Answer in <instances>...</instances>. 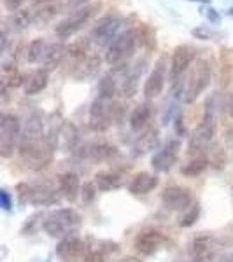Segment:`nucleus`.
<instances>
[{
	"label": "nucleus",
	"instance_id": "f257e3e1",
	"mask_svg": "<svg viewBox=\"0 0 233 262\" xmlns=\"http://www.w3.org/2000/svg\"><path fill=\"white\" fill-rule=\"evenodd\" d=\"M18 150L21 159L32 170H41L46 164H49L53 152L56 149L51 145L48 137H46L44 121H42L41 114H32L25 122Z\"/></svg>",
	"mask_w": 233,
	"mask_h": 262
},
{
	"label": "nucleus",
	"instance_id": "f03ea898",
	"mask_svg": "<svg viewBox=\"0 0 233 262\" xmlns=\"http://www.w3.org/2000/svg\"><path fill=\"white\" fill-rule=\"evenodd\" d=\"M212 81V65L205 58H198L181 79V98L184 103H195ZM177 82V84H179Z\"/></svg>",
	"mask_w": 233,
	"mask_h": 262
},
{
	"label": "nucleus",
	"instance_id": "7ed1b4c3",
	"mask_svg": "<svg viewBox=\"0 0 233 262\" xmlns=\"http://www.w3.org/2000/svg\"><path fill=\"white\" fill-rule=\"evenodd\" d=\"M216 131H218V119H216V96H210L205 101V111H203V117L200 124L195 128V131L189 137V150L193 154H202L210 147Z\"/></svg>",
	"mask_w": 233,
	"mask_h": 262
},
{
	"label": "nucleus",
	"instance_id": "20e7f679",
	"mask_svg": "<svg viewBox=\"0 0 233 262\" xmlns=\"http://www.w3.org/2000/svg\"><path fill=\"white\" fill-rule=\"evenodd\" d=\"M44 229L51 238H69L75 236V232L81 229V215L72 208H62L49 213L42 222Z\"/></svg>",
	"mask_w": 233,
	"mask_h": 262
},
{
	"label": "nucleus",
	"instance_id": "39448f33",
	"mask_svg": "<svg viewBox=\"0 0 233 262\" xmlns=\"http://www.w3.org/2000/svg\"><path fill=\"white\" fill-rule=\"evenodd\" d=\"M135 48H137V35H135V32L133 30L121 32L120 35L111 42L107 51H105L104 60L107 65H111L112 69L128 65V60L133 56Z\"/></svg>",
	"mask_w": 233,
	"mask_h": 262
},
{
	"label": "nucleus",
	"instance_id": "423d86ee",
	"mask_svg": "<svg viewBox=\"0 0 233 262\" xmlns=\"http://www.w3.org/2000/svg\"><path fill=\"white\" fill-rule=\"evenodd\" d=\"M21 122L14 114H2L0 117V158L9 159L16 149H20Z\"/></svg>",
	"mask_w": 233,
	"mask_h": 262
},
{
	"label": "nucleus",
	"instance_id": "0eeeda50",
	"mask_svg": "<svg viewBox=\"0 0 233 262\" xmlns=\"http://www.w3.org/2000/svg\"><path fill=\"white\" fill-rule=\"evenodd\" d=\"M96 9H100V2L99 4H86V6L74 9L67 18H63L60 23L54 27V33H56L60 39H67L72 37L74 33H77L88 21L91 19V16L95 14Z\"/></svg>",
	"mask_w": 233,
	"mask_h": 262
},
{
	"label": "nucleus",
	"instance_id": "6e6552de",
	"mask_svg": "<svg viewBox=\"0 0 233 262\" xmlns=\"http://www.w3.org/2000/svg\"><path fill=\"white\" fill-rule=\"evenodd\" d=\"M116 112H118V105L114 103V100L99 96V98L93 101L90 108V128L93 131L109 129L114 124V121H116Z\"/></svg>",
	"mask_w": 233,
	"mask_h": 262
},
{
	"label": "nucleus",
	"instance_id": "1a4fd4ad",
	"mask_svg": "<svg viewBox=\"0 0 233 262\" xmlns=\"http://www.w3.org/2000/svg\"><path fill=\"white\" fill-rule=\"evenodd\" d=\"M123 25V18L118 14H107L96 21L90 33V40L99 46H111V42L120 35V28Z\"/></svg>",
	"mask_w": 233,
	"mask_h": 262
},
{
	"label": "nucleus",
	"instance_id": "9d476101",
	"mask_svg": "<svg viewBox=\"0 0 233 262\" xmlns=\"http://www.w3.org/2000/svg\"><path fill=\"white\" fill-rule=\"evenodd\" d=\"M197 61V49L189 44L177 46L172 53L170 60V81L177 84L186 75V72L191 69V65Z\"/></svg>",
	"mask_w": 233,
	"mask_h": 262
},
{
	"label": "nucleus",
	"instance_id": "9b49d317",
	"mask_svg": "<svg viewBox=\"0 0 233 262\" xmlns=\"http://www.w3.org/2000/svg\"><path fill=\"white\" fill-rule=\"evenodd\" d=\"M167 72H168V58L162 56L154 63V69L151 70L149 77L144 82V96L146 100H152L162 95L165 82H167Z\"/></svg>",
	"mask_w": 233,
	"mask_h": 262
},
{
	"label": "nucleus",
	"instance_id": "f8f14e48",
	"mask_svg": "<svg viewBox=\"0 0 233 262\" xmlns=\"http://www.w3.org/2000/svg\"><path fill=\"white\" fill-rule=\"evenodd\" d=\"M88 250H90V247L77 236L63 238L56 245V255L62 262H84Z\"/></svg>",
	"mask_w": 233,
	"mask_h": 262
},
{
	"label": "nucleus",
	"instance_id": "ddd939ff",
	"mask_svg": "<svg viewBox=\"0 0 233 262\" xmlns=\"http://www.w3.org/2000/svg\"><path fill=\"white\" fill-rule=\"evenodd\" d=\"M162 201L165 208L172 210V212H184L191 206L193 194L188 187H183V185H168L162 192Z\"/></svg>",
	"mask_w": 233,
	"mask_h": 262
},
{
	"label": "nucleus",
	"instance_id": "4468645a",
	"mask_svg": "<svg viewBox=\"0 0 233 262\" xmlns=\"http://www.w3.org/2000/svg\"><path fill=\"white\" fill-rule=\"evenodd\" d=\"M179 149L181 145L177 140L167 142L158 152H154V156L151 158V166L160 173L170 171L177 164V159H179Z\"/></svg>",
	"mask_w": 233,
	"mask_h": 262
},
{
	"label": "nucleus",
	"instance_id": "2eb2a0df",
	"mask_svg": "<svg viewBox=\"0 0 233 262\" xmlns=\"http://www.w3.org/2000/svg\"><path fill=\"white\" fill-rule=\"evenodd\" d=\"M168 243L167 236L162 234L160 231L149 229V231H142L141 234H137L133 242V247L141 255H152L158 250H162L165 245Z\"/></svg>",
	"mask_w": 233,
	"mask_h": 262
},
{
	"label": "nucleus",
	"instance_id": "dca6fc26",
	"mask_svg": "<svg viewBox=\"0 0 233 262\" xmlns=\"http://www.w3.org/2000/svg\"><path fill=\"white\" fill-rule=\"evenodd\" d=\"M90 39H81V40H75L72 42L70 46H67V65H69V72L74 75V72L81 67V63L90 56Z\"/></svg>",
	"mask_w": 233,
	"mask_h": 262
},
{
	"label": "nucleus",
	"instance_id": "f3484780",
	"mask_svg": "<svg viewBox=\"0 0 233 262\" xmlns=\"http://www.w3.org/2000/svg\"><path fill=\"white\" fill-rule=\"evenodd\" d=\"M146 58L144 60H139L133 67H130L128 72L125 75V81L121 84V95L125 98H133L139 91V82H141V77L144 74V69H146Z\"/></svg>",
	"mask_w": 233,
	"mask_h": 262
},
{
	"label": "nucleus",
	"instance_id": "a211bd4d",
	"mask_svg": "<svg viewBox=\"0 0 233 262\" xmlns=\"http://www.w3.org/2000/svg\"><path fill=\"white\" fill-rule=\"evenodd\" d=\"M60 191H56V187H53L51 184H35L30 185V201L35 206H46V205H54L60 200Z\"/></svg>",
	"mask_w": 233,
	"mask_h": 262
},
{
	"label": "nucleus",
	"instance_id": "6ab92c4d",
	"mask_svg": "<svg viewBox=\"0 0 233 262\" xmlns=\"http://www.w3.org/2000/svg\"><path fill=\"white\" fill-rule=\"evenodd\" d=\"M216 252H218V247H216L214 239L210 238V236H198V238L193 239L191 260L214 262L216 260Z\"/></svg>",
	"mask_w": 233,
	"mask_h": 262
},
{
	"label": "nucleus",
	"instance_id": "aec40b11",
	"mask_svg": "<svg viewBox=\"0 0 233 262\" xmlns=\"http://www.w3.org/2000/svg\"><path fill=\"white\" fill-rule=\"evenodd\" d=\"M158 142H160V131H158V128H146L137 137V140L133 142V145H132L133 152H132V154L135 156V158L147 154V152H151V150L156 149Z\"/></svg>",
	"mask_w": 233,
	"mask_h": 262
},
{
	"label": "nucleus",
	"instance_id": "412c9836",
	"mask_svg": "<svg viewBox=\"0 0 233 262\" xmlns=\"http://www.w3.org/2000/svg\"><path fill=\"white\" fill-rule=\"evenodd\" d=\"M58 191L67 201L74 203L77 200L79 191H81V184H79V177L74 171H65L58 175Z\"/></svg>",
	"mask_w": 233,
	"mask_h": 262
},
{
	"label": "nucleus",
	"instance_id": "4be33fe9",
	"mask_svg": "<svg viewBox=\"0 0 233 262\" xmlns=\"http://www.w3.org/2000/svg\"><path fill=\"white\" fill-rule=\"evenodd\" d=\"M160 184V179L152 173L141 171L133 177L132 182L128 184V191L135 194V196H142V194H149L151 191H154Z\"/></svg>",
	"mask_w": 233,
	"mask_h": 262
},
{
	"label": "nucleus",
	"instance_id": "5701e85b",
	"mask_svg": "<svg viewBox=\"0 0 233 262\" xmlns=\"http://www.w3.org/2000/svg\"><path fill=\"white\" fill-rule=\"evenodd\" d=\"M0 81H2V90L6 91L7 88H18L21 84H25L27 79L21 75L18 69V63L14 60L4 61L2 63V74H0Z\"/></svg>",
	"mask_w": 233,
	"mask_h": 262
},
{
	"label": "nucleus",
	"instance_id": "b1692460",
	"mask_svg": "<svg viewBox=\"0 0 233 262\" xmlns=\"http://www.w3.org/2000/svg\"><path fill=\"white\" fill-rule=\"evenodd\" d=\"M48 82H49V70H46V69L33 70L23 84L25 95L33 96V95H37V93L44 91L46 86H48Z\"/></svg>",
	"mask_w": 233,
	"mask_h": 262
},
{
	"label": "nucleus",
	"instance_id": "393cba45",
	"mask_svg": "<svg viewBox=\"0 0 233 262\" xmlns=\"http://www.w3.org/2000/svg\"><path fill=\"white\" fill-rule=\"evenodd\" d=\"M152 117V107L149 101H144V103H139L137 107L133 108L132 114H130V128L133 131H144L147 126V122L151 121Z\"/></svg>",
	"mask_w": 233,
	"mask_h": 262
},
{
	"label": "nucleus",
	"instance_id": "a878e982",
	"mask_svg": "<svg viewBox=\"0 0 233 262\" xmlns=\"http://www.w3.org/2000/svg\"><path fill=\"white\" fill-rule=\"evenodd\" d=\"M67 58V46L62 44V42H54L51 44L48 49H46V54L42 58L44 61V69L46 70H53V69H58Z\"/></svg>",
	"mask_w": 233,
	"mask_h": 262
},
{
	"label": "nucleus",
	"instance_id": "bb28decb",
	"mask_svg": "<svg viewBox=\"0 0 233 262\" xmlns=\"http://www.w3.org/2000/svg\"><path fill=\"white\" fill-rule=\"evenodd\" d=\"M33 19H35V16L30 9H18L16 12H11L6 28H9L11 32H21L30 27Z\"/></svg>",
	"mask_w": 233,
	"mask_h": 262
},
{
	"label": "nucleus",
	"instance_id": "cd10ccee",
	"mask_svg": "<svg viewBox=\"0 0 233 262\" xmlns=\"http://www.w3.org/2000/svg\"><path fill=\"white\" fill-rule=\"evenodd\" d=\"M100 65H102V58L96 56V54H90V56L81 63V67L74 72L72 77L77 79V81H86V79L95 77L100 70Z\"/></svg>",
	"mask_w": 233,
	"mask_h": 262
},
{
	"label": "nucleus",
	"instance_id": "c85d7f7f",
	"mask_svg": "<svg viewBox=\"0 0 233 262\" xmlns=\"http://www.w3.org/2000/svg\"><path fill=\"white\" fill-rule=\"evenodd\" d=\"M88 156L93 159V161H109L114 156H118V149L111 143H93V145L88 147Z\"/></svg>",
	"mask_w": 233,
	"mask_h": 262
},
{
	"label": "nucleus",
	"instance_id": "c756f323",
	"mask_svg": "<svg viewBox=\"0 0 233 262\" xmlns=\"http://www.w3.org/2000/svg\"><path fill=\"white\" fill-rule=\"evenodd\" d=\"M77 142H79V135H77L75 126L70 124V122L62 124L60 133H58V143H62L63 149H65V150H75Z\"/></svg>",
	"mask_w": 233,
	"mask_h": 262
},
{
	"label": "nucleus",
	"instance_id": "7c9ffc66",
	"mask_svg": "<svg viewBox=\"0 0 233 262\" xmlns=\"http://www.w3.org/2000/svg\"><path fill=\"white\" fill-rule=\"evenodd\" d=\"M123 184L121 177L114 171H100L95 175V185L100 191H112V189H120Z\"/></svg>",
	"mask_w": 233,
	"mask_h": 262
},
{
	"label": "nucleus",
	"instance_id": "2f4dec72",
	"mask_svg": "<svg viewBox=\"0 0 233 262\" xmlns=\"http://www.w3.org/2000/svg\"><path fill=\"white\" fill-rule=\"evenodd\" d=\"M46 44L42 39H33L30 44L27 46V51H25V58H27L28 63H37L44 58L46 54Z\"/></svg>",
	"mask_w": 233,
	"mask_h": 262
},
{
	"label": "nucleus",
	"instance_id": "473e14b6",
	"mask_svg": "<svg viewBox=\"0 0 233 262\" xmlns=\"http://www.w3.org/2000/svg\"><path fill=\"white\" fill-rule=\"evenodd\" d=\"M207 166H209V159H207L205 156L198 154L197 158H193L188 164H184L181 171H183L184 175H188V177H197V175H200V173L205 170Z\"/></svg>",
	"mask_w": 233,
	"mask_h": 262
},
{
	"label": "nucleus",
	"instance_id": "72a5a7b5",
	"mask_svg": "<svg viewBox=\"0 0 233 262\" xmlns=\"http://www.w3.org/2000/svg\"><path fill=\"white\" fill-rule=\"evenodd\" d=\"M198 215H200V206H198V205H191L188 210H184L183 215H181L179 226H181V227H189V226H193V224L197 222Z\"/></svg>",
	"mask_w": 233,
	"mask_h": 262
},
{
	"label": "nucleus",
	"instance_id": "f704fd0d",
	"mask_svg": "<svg viewBox=\"0 0 233 262\" xmlns=\"http://www.w3.org/2000/svg\"><path fill=\"white\" fill-rule=\"evenodd\" d=\"M193 35L198 37V39H202V40H214V39H219L221 33L212 32V30H209V28H195Z\"/></svg>",
	"mask_w": 233,
	"mask_h": 262
},
{
	"label": "nucleus",
	"instance_id": "c9c22d12",
	"mask_svg": "<svg viewBox=\"0 0 233 262\" xmlns=\"http://www.w3.org/2000/svg\"><path fill=\"white\" fill-rule=\"evenodd\" d=\"M95 187L96 185L95 184H86L84 185V189H83V200L84 201H91L93 198H95Z\"/></svg>",
	"mask_w": 233,
	"mask_h": 262
},
{
	"label": "nucleus",
	"instance_id": "e433bc0d",
	"mask_svg": "<svg viewBox=\"0 0 233 262\" xmlns=\"http://www.w3.org/2000/svg\"><path fill=\"white\" fill-rule=\"evenodd\" d=\"M25 0H4V6H6L7 11L11 12H16L18 9H21V4H23Z\"/></svg>",
	"mask_w": 233,
	"mask_h": 262
},
{
	"label": "nucleus",
	"instance_id": "4c0bfd02",
	"mask_svg": "<svg viewBox=\"0 0 233 262\" xmlns=\"http://www.w3.org/2000/svg\"><path fill=\"white\" fill-rule=\"evenodd\" d=\"M0 201H2V208L9 210L11 208V196L7 191H0Z\"/></svg>",
	"mask_w": 233,
	"mask_h": 262
},
{
	"label": "nucleus",
	"instance_id": "58836bf2",
	"mask_svg": "<svg viewBox=\"0 0 233 262\" xmlns=\"http://www.w3.org/2000/svg\"><path fill=\"white\" fill-rule=\"evenodd\" d=\"M88 2H90V0H69V7H72V11H74V9H79V7L86 6Z\"/></svg>",
	"mask_w": 233,
	"mask_h": 262
},
{
	"label": "nucleus",
	"instance_id": "ea45409f",
	"mask_svg": "<svg viewBox=\"0 0 233 262\" xmlns=\"http://www.w3.org/2000/svg\"><path fill=\"white\" fill-rule=\"evenodd\" d=\"M118 262H142L139 257H135V255H126V257H123V259H120Z\"/></svg>",
	"mask_w": 233,
	"mask_h": 262
},
{
	"label": "nucleus",
	"instance_id": "a19ab883",
	"mask_svg": "<svg viewBox=\"0 0 233 262\" xmlns=\"http://www.w3.org/2000/svg\"><path fill=\"white\" fill-rule=\"evenodd\" d=\"M219 262H233V253H224V255H221Z\"/></svg>",
	"mask_w": 233,
	"mask_h": 262
},
{
	"label": "nucleus",
	"instance_id": "79ce46f5",
	"mask_svg": "<svg viewBox=\"0 0 233 262\" xmlns=\"http://www.w3.org/2000/svg\"><path fill=\"white\" fill-rule=\"evenodd\" d=\"M33 2H35V4H42V6H44V4H49V2H53V0H33Z\"/></svg>",
	"mask_w": 233,
	"mask_h": 262
},
{
	"label": "nucleus",
	"instance_id": "37998d69",
	"mask_svg": "<svg viewBox=\"0 0 233 262\" xmlns=\"http://www.w3.org/2000/svg\"><path fill=\"white\" fill-rule=\"evenodd\" d=\"M230 116L233 117V95H231V98H230Z\"/></svg>",
	"mask_w": 233,
	"mask_h": 262
},
{
	"label": "nucleus",
	"instance_id": "c03bdc74",
	"mask_svg": "<svg viewBox=\"0 0 233 262\" xmlns=\"http://www.w3.org/2000/svg\"><path fill=\"white\" fill-rule=\"evenodd\" d=\"M191 262H209V260H191Z\"/></svg>",
	"mask_w": 233,
	"mask_h": 262
},
{
	"label": "nucleus",
	"instance_id": "a18cd8bd",
	"mask_svg": "<svg viewBox=\"0 0 233 262\" xmlns=\"http://www.w3.org/2000/svg\"><path fill=\"white\" fill-rule=\"evenodd\" d=\"M197 2H209V0H197Z\"/></svg>",
	"mask_w": 233,
	"mask_h": 262
}]
</instances>
